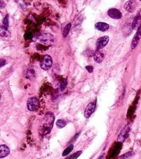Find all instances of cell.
I'll list each match as a JSON object with an SVG mask.
<instances>
[{"label":"cell","mask_w":141,"mask_h":159,"mask_svg":"<svg viewBox=\"0 0 141 159\" xmlns=\"http://www.w3.org/2000/svg\"><path fill=\"white\" fill-rule=\"evenodd\" d=\"M55 116L51 113H47L42 118L39 127V133L41 136H45L50 133L55 121Z\"/></svg>","instance_id":"6da1fadb"},{"label":"cell","mask_w":141,"mask_h":159,"mask_svg":"<svg viewBox=\"0 0 141 159\" xmlns=\"http://www.w3.org/2000/svg\"><path fill=\"white\" fill-rule=\"evenodd\" d=\"M40 67L43 70L47 71L49 70L52 68L53 65V60L52 57L49 55H46L41 59L40 62Z\"/></svg>","instance_id":"7a4b0ae2"},{"label":"cell","mask_w":141,"mask_h":159,"mask_svg":"<svg viewBox=\"0 0 141 159\" xmlns=\"http://www.w3.org/2000/svg\"><path fill=\"white\" fill-rule=\"evenodd\" d=\"M40 105L39 100L36 97H31L29 98L27 102V107L30 111H34L37 110Z\"/></svg>","instance_id":"3957f363"},{"label":"cell","mask_w":141,"mask_h":159,"mask_svg":"<svg viewBox=\"0 0 141 159\" xmlns=\"http://www.w3.org/2000/svg\"><path fill=\"white\" fill-rule=\"evenodd\" d=\"M37 39L40 40L42 43H44L46 44H50L54 42V37L50 34L44 33L40 34V35L37 36Z\"/></svg>","instance_id":"277c9868"},{"label":"cell","mask_w":141,"mask_h":159,"mask_svg":"<svg viewBox=\"0 0 141 159\" xmlns=\"http://www.w3.org/2000/svg\"><path fill=\"white\" fill-rule=\"evenodd\" d=\"M130 130H131L130 126L129 125H126L121 129L120 133H119L117 139L118 141L119 142H123L129 136Z\"/></svg>","instance_id":"5b68a950"},{"label":"cell","mask_w":141,"mask_h":159,"mask_svg":"<svg viewBox=\"0 0 141 159\" xmlns=\"http://www.w3.org/2000/svg\"><path fill=\"white\" fill-rule=\"evenodd\" d=\"M96 106H97V100L90 103L87 106L85 109V111H84V117H85L86 119L89 118L91 115L94 113L96 108Z\"/></svg>","instance_id":"8992f818"},{"label":"cell","mask_w":141,"mask_h":159,"mask_svg":"<svg viewBox=\"0 0 141 159\" xmlns=\"http://www.w3.org/2000/svg\"><path fill=\"white\" fill-rule=\"evenodd\" d=\"M109 37L108 36H103L98 39L96 45L97 50H100L104 48L106 45H107L109 42Z\"/></svg>","instance_id":"52a82bcc"},{"label":"cell","mask_w":141,"mask_h":159,"mask_svg":"<svg viewBox=\"0 0 141 159\" xmlns=\"http://www.w3.org/2000/svg\"><path fill=\"white\" fill-rule=\"evenodd\" d=\"M140 38H141V25L138 27L136 35L132 39V42H131V49L132 50L134 49L137 47V45H138L139 42Z\"/></svg>","instance_id":"ba28073f"},{"label":"cell","mask_w":141,"mask_h":159,"mask_svg":"<svg viewBox=\"0 0 141 159\" xmlns=\"http://www.w3.org/2000/svg\"><path fill=\"white\" fill-rule=\"evenodd\" d=\"M108 15L112 19H119L122 17V13L118 9L111 8L108 11Z\"/></svg>","instance_id":"9c48e42d"},{"label":"cell","mask_w":141,"mask_h":159,"mask_svg":"<svg viewBox=\"0 0 141 159\" xmlns=\"http://www.w3.org/2000/svg\"><path fill=\"white\" fill-rule=\"evenodd\" d=\"M137 7V3L136 1H127L124 4V9L126 11L129 12H133L135 11Z\"/></svg>","instance_id":"30bf717a"},{"label":"cell","mask_w":141,"mask_h":159,"mask_svg":"<svg viewBox=\"0 0 141 159\" xmlns=\"http://www.w3.org/2000/svg\"><path fill=\"white\" fill-rule=\"evenodd\" d=\"M105 57V55L100 50H97L94 54V61L98 64H100L103 60Z\"/></svg>","instance_id":"8fae6325"},{"label":"cell","mask_w":141,"mask_h":159,"mask_svg":"<svg viewBox=\"0 0 141 159\" xmlns=\"http://www.w3.org/2000/svg\"><path fill=\"white\" fill-rule=\"evenodd\" d=\"M95 29H97L98 31H101V32H105L109 29L110 26L105 23L99 22L95 24Z\"/></svg>","instance_id":"7c38bea8"},{"label":"cell","mask_w":141,"mask_h":159,"mask_svg":"<svg viewBox=\"0 0 141 159\" xmlns=\"http://www.w3.org/2000/svg\"><path fill=\"white\" fill-rule=\"evenodd\" d=\"M10 153L9 147L6 145H1L0 146V158H4L8 156Z\"/></svg>","instance_id":"4fadbf2b"},{"label":"cell","mask_w":141,"mask_h":159,"mask_svg":"<svg viewBox=\"0 0 141 159\" xmlns=\"http://www.w3.org/2000/svg\"><path fill=\"white\" fill-rule=\"evenodd\" d=\"M140 20H141L140 15H139V14H137V16L134 18V19L132 23V29L135 30L137 28L138 29V27L141 25V24H140Z\"/></svg>","instance_id":"5bb4252c"},{"label":"cell","mask_w":141,"mask_h":159,"mask_svg":"<svg viewBox=\"0 0 141 159\" xmlns=\"http://www.w3.org/2000/svg\"><path fill=\"white\" fill-rule=\"evenodd\" d=\"M135 155V153L133 151H129L128 152L122 155L121 156L119 157V159H126V158H129L131 157H133Z\"/></svg>","instance_id":"9a60e30c"},{"label":"cell","mask_w":141,"mask_h":159,"mask_svg":"<svg viewBox=\"0 0 141 159\" xmlns=\"http://www.w3.org/2000/svg\"><path fill=\"white\" fill-rule=\"evenodd\" d=\"M3 29L7 31L8 30V27H9V15H6V16L4 18L3 21Z\"/></svg>","instance_id":"2e32d148"},{"label":"cell","mask_w":141,"mask_h":159,"mask_svg":"<svg viewBox=\"0 0 141 159\" xmlns=\"http://www.w3.org/2000/svg\"><path fill=\"white\" fill-rule=\"evenodd\" d=\"M82 152L81 150L77 151L73 154H71L70 155L68 156V157L65 158V159H77V158H78V157L82 154Z\"/></svg>","instance_id":"e0dca14e"},{"label":"cell","mask_w":141,"mask_h":159,"mask_svg":"<svg viewBox=\"0 0 141 159\" xmlns=\"http://www.w3.org/2000/svg\"><path fill=\"white\" fill-rule=\"evenodd\" d=\"M74 149V146L73 144H70L69 147H68L64 151H63V152L62 154V156L63 157H65L66 155H68L70 152H71Z\"/></svg>","instance_id":"ac0fdd59"},{"label":"cell","mask_w":141,"mask_h":159,"mask_svg":"<svg viewBox=\"0 0 141 159\" xmlns=\"http://www.w3.org/2000/svg\"><path fill=\"white\" fill-rule=\"evenodd\" d=\"M66 124H67L66 121L63 119H58L56 121V126L60 129L65 127L66 126Z\"/></svg>","instance_id":"d6986e66"},{"label":"cell","mask_w":141,"mask_h":159,"mask_svg":"<svg viewBox=\"0 0 141 159\" xmlns=\"http://www.w3.org/2000/svg\"><path fill=\"white\" fill-rule=\"evenodd\" d=\"M70 27H71V24H70V23L68 24L65 26V27L64 28V29H63V37H66L68 35V34H69V31H70Z\"/></svg>","instance_id":"ffe728a7"},{"label":"cell","mask_w":141,"mask_h":159,"mask_svg":"<svg viewBox=\"0 0 141 159\" xmlns=\"http://www.w3.org/2000/svg\"><path fill=\"white\" fill-rule=\"evenodd\" d=\"M86 68L87 69V70L89 73H92V72H93L94 68H93L92 66H90V65L87 66V67H86Z\"/></svg>","instance_id":"44dd1931"},{"label":"cell","mask_w":141,"mask_h":159,"mask_svg":"<svg viewBox=\"0 0 141 159\" xmlns=\"http://www.w3.org/2000/svg\"><path fill=\"white\" fill-rule=\"evenodd\" d=\"M66 85H67V81H66V82L65 83V84H64V83H63V84H61V90H63V89H65V86H66Z\"/></svg>","instance_id":"7402d4cb"},{"label":"cell","mask_w":141,"mask_h":159,"mask_svg":"<svg viewBox=\"0 0 141 159\" xmlns=\"http://www.w3.org/2000/svg\"><path fill=\"white\" fill-rule=\"evenodd\" d=\"M6 64V60H4V59H1V67H2L3 66L5 65Z\"/></svg>","instance_id":"603a6c76"},{"label":"cell","mask_w":141,"mask_h":159,"mask_svg":"<svg viewBox=\"0 0 141 159\" xmlns=\"http://www.w3.org/2000/svg\"><path fill=\"white\" fill-rule=\"evenodd\" d=\"M0 3H1V6H0V8H1V9H3V8H5V6H6V4H5V3H4V2L2 1H1V2H0Z\"/></svg>","instance_id":"cb8c5ba5"}]
</instances>
